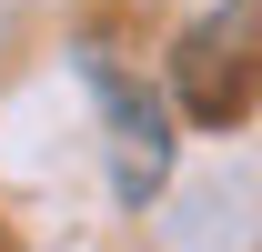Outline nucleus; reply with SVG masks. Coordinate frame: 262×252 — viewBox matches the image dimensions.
I'll return each instance as SVG.
<instances>
[{"mask_svg":"<svg viewBox=\"0 0 262 252\" xmlns=\"http://www.w3.org/2000/svg\"><path fill=\"white\" fill-rule=\"evenodd\" d=\"M81 71H91L101 111H111V192H121V202H151L162 172H171V111L141 91V81H121L111 61H81Z\"/></svg>","mask_w":262,"mask_h":252,"instance_id":"obj_1","label":"nucleus"}]
</instances>
